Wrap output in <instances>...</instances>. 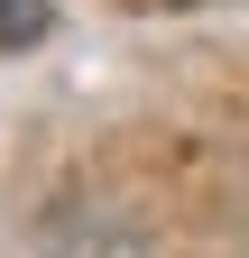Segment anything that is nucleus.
<instances>
[{
  "mask_svg": "<svg viewBox=\"0 0 249 258\" xmlns=\"http://www.w3.org/2000/svg\"><path fill=\"white\" fill-rule=\"evenodd\" d=\"M55 28V0H0V55H19V46H37Z\"/></svg>",
  "mask_w": 249,
  "mask_h": 258,
  "instance_id": "1",
  "label": "nucleus"
}]
</instances>
